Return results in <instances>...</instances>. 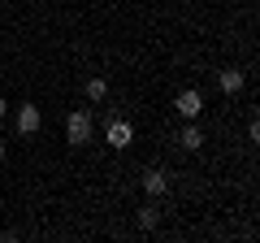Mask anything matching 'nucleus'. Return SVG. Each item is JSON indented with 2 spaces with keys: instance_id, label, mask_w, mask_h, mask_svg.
<instances>
[{
  "instance_id": "1",
  "label": "nucleus",
  "mask_w": 260,
  "mask_h": 243,
  "mask_svg": "<svg viewBox=\"0 0 260 243\" xmlns=\"http://www.w3.org/2000/svg\"><path fill=\"white\" fill-rule=\"evenodd\" d=\"M65 139H70V143H87V139H91V113H87V109L70 113V122H65Z\"/></svg>"
},
{
  "instance_id": "11",
  "label": "nucleus",
  "mask_w": 260,
  "mask_h": 243,
  "mask_svg": "<svg viewBox=\"0 0 260 243\" xmlns=\"http://www.w3.org/2000/svg\"><path fill=\"white\" fill-rule=\"evenodd\" d=\"M0 161H5V139H0Z\"/></svg>"
},
{
  "instance_id": "7",
  "label": "nucleus",
  "mask_w": 260,
  "mask_h": 243,
  "mask_svg": "<svg viewBox=\"0 0 260 243\" xmlns=\"http://www.w3.org/2000/svg\"><path fill=\"white\" fill-rule=\"evenodd\" d=\"M182 148L186 152H200V148H204V131H200V126H186V131H182Z\"/></svg>"
},
{
  "instance_id": "12",
  "label": "nucleus",
  "mask_w": 260,
  "mask_h": 243,
  "mask_svg": "<svg viewBox=\"0 0 260 243\" xmlns=\"http://www.w3.org/2000/svg\"><path fill=\"white\" fill-rule=\"evenodd\" d=\"M0 78H5V66H0Z\"/></svg>"
},
{
  "instance_id": "8",
  "label": "nucleus",
  "mask_w": 260,
  "mask_h": 243,
  "mask_svg": "<svg viewBox=\"0 0 260 243\" xmlns=\"http://www.w3.org/2000/svg\"><path fill=\"white\" fill-rule=\"evenodd\" d=\"M156 222H160V208L156 204H143L139 208V230H156Z\"/></svg>"
},
{
  "instance_id": "6",
  "label": "nucleus",
  "mask_w": 260,
  "mask_h": 243,
  "mask_svg": "<svg viewBox=\"0 0 260 243\" xmlns=\"http://www.w3.org/2000/svg\"><path fill=\"white\" fill-rule=\"evenodd\" d=\"M217 83H221V92H225V96L243 92V74H239V70H221V78H217Z\"/></svg>"
},
{
  "instance_id": "4",
  "label": "nucleus",
  "mask_w": 260,
  "mask_h": 243,
  "mask_svg": "<svg viewBox=\"0 0 260 243\" xmlns=\"http://www.w3.org/2000/svg\"><path fill=\"white\" fill-rule=\"evenodd\" d=\"M39 126H44V113H39L35 104H22V113H18V131H22V135H35Z\"/></svg>"
},
{
  "instance_id": "3",
  "label": "nucleus",
  "mask_w": 260,
  "mask_h": 243,
  "mask_svg": "<svg viewBox=\"0 0 260 243\" xmlns=\"http://www.w3.org/2000/svg\"><path fill=\"white\" fill-rule=\"evenodd\" d=\"M174 109L182 113L186 122H200V113H204V92H195V87H186L182 96L174 100Z\"/></svg>"
},
{
  "instance_id": "10",
  "label": "nucleus",
  "mask_w": 260,
  "mask_h": 243,
  "mask_svg": "<svg viewBox=\"0 0 260 243\" xmlns=\"http://www.w3.org/2000/svg\"><path fill=\"white\" fill-rule=\"evenodd\" d=\"M5 113H9V104H5V96H0V117H5Z\"/></svg>"
},
{
  "instance_id": "5",
  "label": "nucleus",
  "mask_w": 260,
  "mask_h": 243,
  "mask_svg": "<svg viewBox=\"0 0 260 243\" xmlns=\"http://www.w3.org/2000/svg\"><path fill=\"white\" fill-rule=\"evenodd\" d=\"M143 191H148V196H165V191H169V178L160 174V169H148V174H143Z\"/></svg>"
},
{
  "instance_id": "2",
  "label": "nucleus",
  "mask_w": 260,
  "mask_h": 243,
  "mask_svg": "<svg viewBox=\"0 0 260 243\" xmlns=\"http://www.w3.org/2000/svg\"><path fill=\"white\" fill-rule=\"evenodd\" d=\"M104 143H109V148H130V143H135V126H130L126 117H113L109 126H104Z\"/></svg>"
},
{
  "instance_id": "9",
  "label": "nucleus",
  "mask_w": 260,
  "mask_h": 243,
  "mask_svg": "<svg viewBox=\"0 0 260 243\" xmlns=\"http://www.w3.org/2000/svg\"><path fill=\"white\" fill-rule=\"evenodd\" d=\"M104 96H109V83H104V78H87V100H95V104H100Z\"/></svg>"
}]
</instances>
